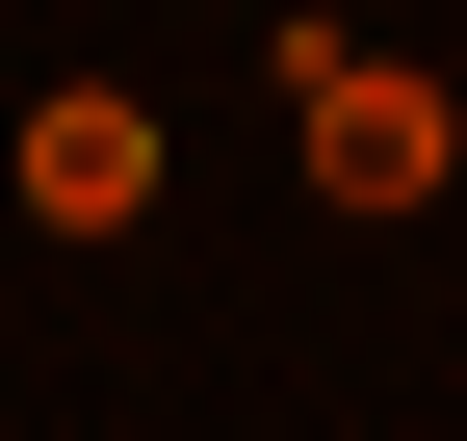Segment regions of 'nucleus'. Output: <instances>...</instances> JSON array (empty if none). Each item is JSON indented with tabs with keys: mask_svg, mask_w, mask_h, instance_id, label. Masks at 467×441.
Here are the masks:
<instances>
[{
	"mask_svg": "<svg viewBox=\"0 0 467 441\" xmlns=\"http://www.w3.org/2000/svg\"><path fill=\"white\" fill-rule=\"evenodd\" d=\"M285 104H312V208H441V156H467V104L416 52H337V26H285Z\"/></svg>",
	"mask_w": 467,
	"mask_h": 441,
	"instance_id": "obj_1",
	"label": "nucleus"
},
{
	"mask_svg": "<svg viewBox=\"0 0 467 441\" xmlns=\"http://www.w3.org/2000/svg\"><path fill=\"white\" fill-rule=\"evenodd\" d=\"M26 234H156V104L130 78H52L26 104Z\"/></svg>",
	"mask_w": 467,
	"mask_h": 441,
	"instance_id": "obj_2",
	"label": "nucleus"
}]
</instances>
